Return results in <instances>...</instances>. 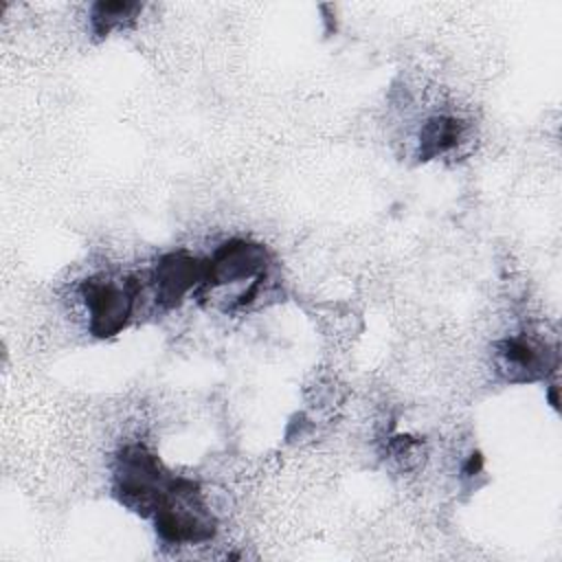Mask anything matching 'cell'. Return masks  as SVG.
<instances>
[{
  "label": "cell",
  "mask_w": 562,
  "mask_h": 562,
  "mask_svg": "<svg viewBox=\"0 0 562 562\" xmlns=\"http://www.w3.org/2000/svg\"><path fill=\"white\" fill-rule=\"evenodd\" d=\"M154 527L167 544H195L211 540L215 518L206 507L195 481L173 476L165 498L154 512Z\"/></svg>",
  "instance_id": "1"
},
{
  "label": "cell",
  "mask_w": 562,
  "mask_h": 562,
  "mask_svg": "<svg viewBox=\"0 0 562 562\" xmlns=\"http://www.w3.org/2000/svg\"><path fill=\"white\" fill-rule=\"evenodd\" d=\"M173 476L145 446H125L114 465V496L140 516H154Z\"/></svg>",
  "instance_id": "2"
},
{
  "label": "cell",
  "mask_w": 562,
  "mask_h": 562,
  "mask_svg": "<svg viewBox=\"0 0 562 562\" xmlns=\"http://www.w3.org/2000/svg\"><path fill=\"white\" fill-rule=\"evenodd\" d=\"M83 303L88 307V329L99 338L119 334L136 305V281H114L108 277H92L81 285Z\"/></svg>",
  "instance_id": "3"
},
{
  "label": "cell",
  "mask_w": 562,
  "mask_h": 562,
  "mask_svg": "<svg viewBox=\"0 0 562 562\" xmlns=\"http://www.w3.org/2000/svg\"><path fill=\"white\" fill-rule=\"evenodd\" d=\"M268 252L261 244L246 239H231L222 244L206 261L204 285H233L257 283L266 277Z\"/></svg>",
  "instance_id": "4"
},
{
  "label": "cell",
  "mask_w": 562,
  "mask_h": 562,
  "mask_svg": "<svg viewBox=\"0 0 562 562\" xmlns=\"http://www.w3.org/2000/svg\"><path fill=\"white\" fill-rule=\"evenodd\" d=\"M206 263L189 252H169L158 259L151 270V288L156 305L171 310L184 301L189 292L204 285Z\"/></svg>",
  "instance_id": "5"
},
{
  "label": "cell",
  "mask_w": 562,
  "mask_h": 562,
  "mask_svg": "<svg viewBox=\"0 0 562 562\" xmlns=\"http://www.w3.org/2000/svg\"><path fill=\"white\" fill-rule=\"evenodd\" d=\"M494 364L507 382H533L555 367V353L533 338L514 336L496 345Z\"/></svg>",
  "instance_id": "6"
},
{
  "label": "cell",
  "mask_w": 562,
  "mask_h": 562,
  "mask_svg": "<svg viewBox=\"0 0 562 562\" xmlns=\"http://www.w3.org/2000/svg\"><path fill=\"white\" fill-rule=\"evenodd\" d=\"M463 121L454 116L428 119L419 132V156L428 160L454 149L463 138Z\"/></svg>",
  "instance_id": "7"
},
{
  "label": "cell",
  "mask_w": 562,
  "mask_h": 562,
  "mask_svg": "<svg viewBox=\"0 0 562 562\" xmlns=\"http://www.w3.org/2000/svg\"><path fill=\"white\" fill-rule=\"evenodd\" d=\"M143 11L140 2H97L90 13L94 35L105 37L116 29L130 24Z\"/></svg>",
  "instance_id": "8"
}]
</instances>
